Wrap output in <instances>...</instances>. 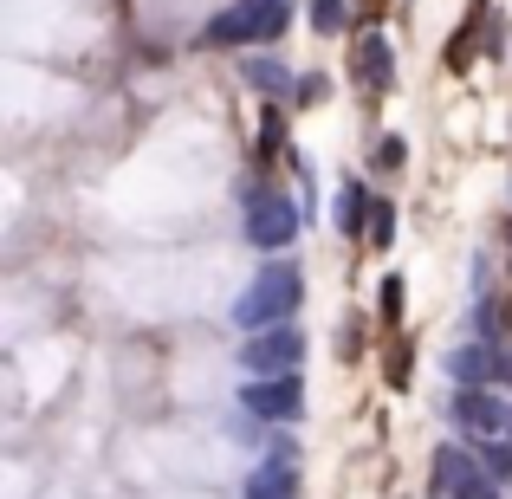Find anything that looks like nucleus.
Segmentation results:
<instances>
[{"mask_svg": "<svg viewBox=\"0 0 512 499\" xmlns=\"http://www.w3.org/2000/svg\"><path fill=\"white\" fill-rule=\"evenodd\" d=\"M435 474L454 487V499H487V487H480V474H474V467H461V454H441V461H435Z\"/></svg>", "mask_w": 512, "mask_h": 499, "instance_id": "obj_1", "label": "nucleus"}, {"mask_svg": "<svg viewBox=\"0 0 512 499\" xmlns=\"http://www.w3.org/2000/svg\"><path fill=\"white\" fill-rule=\"evenodd\" d=\"M247 402L260 415H292V409H299V389H292V383H266V389H253Z\"/></svg>", "mask_w": 512, "mask_h": 499, "instance_id": "obj_2", "label": "nucleus"}, {"mask_svg": "<svg viewBox=\"0 0 512 499\" xmlns=\"http://www.w3.org/2000/svg\"><path fill=\"white\" fill-rule=\"evenodd\" d=\"M389 383H409V344H396V350H389Z\"/></svg>", "mask_w": 512, "mask_h": 499, "instance_id": "obj_3", "label": "nucleus"}, {"mask_svg": "<svg viewBox=\"0 0 512 499\" xmlns=\"http://www.w3.org/2000/svg\"><path fill=\"white\" fill-rule=\"evenodd\" d=\"M396 312H402V286L389 279V286H383V318H389V325H396Z\"/></svg>", "mask_w": 512, "mask_h": 499, "instance_id": "obj_4", "label": "nucleus"}]
</instances>
